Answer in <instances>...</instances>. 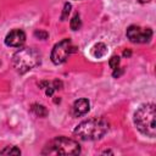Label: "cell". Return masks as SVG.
<instances>
[{"mask_svg":"<svg viewBox=\"0 0 156 156\" xmlns=\"http://www.w3.org/2000/svg\"><path fill=\"white\" fill-rule=\"evenodd\" d=\"M71 9H72V5L69 2H66L63 5V10H62V13H61V21H65L68 17V15L71 12Z\"/></svg>","mask_w":156,"mask_h":156,"instance_id":"cell-13","label":"cell"},{"mask_svg":"<svg viewBox=\"0 0 156 156\" xmlns=\"http://www.w3.org/2000/svg\"><path fill=\"white\" fill-rule=\"evenodd\" d=\"M40 63V54L33 48L20 49L12 56V65L21 74L30 71Z\"/></svg>","mask_w":156,"mask_h":156,"instance_id":"cell-4","label":"cell"},{"mask_svg":"<svg viewBox=\"0 0 156 156\" xmlns=\"http://www.w3.org/2000/svg\"><path fill=\"white\" fill-rule=\"evenodd\" d=\"M0 65H1V62H0Z\"/></svg>","mask_w":156,"mask_h":156,"instance_id":"cell-19","label":"cell"},{"mask_svg":"<svg viewBox=\"0 0 156 156\" xmlns=\"http://www.w3.org/2000/svg\"><path fill=\"white\" fill-rule=\"evenodd\" d=\"M110 124L104 117H94L79 123L73 134L82 140H98L101 139L108 130Z\"/></svg>","mask_w":156,"mask_h":156,"instance_id":"cell-1","label":"cell"},{"mask_svg":"<svg viewBox=\"0 0 156 156\" xmlns=\"http://www.w3.org/2000/svg\"><path fill=\"white\" fill-rule=\"evenodd\" d=\"M30 111L37 116V117H46L48 116V110L45 106L39 105V104H34L30 107Z\"/></svg>","mask_w":156,"mask_h":156,"instance_id":"cell-10","label":"cell"},{"mask_svg":"<svg viewBox=\"0 0 156 156\" xmlns=\"http://www.w3.org/2000/svg\"><path fill=\"white\" fill-rule=\"evenodd\" d=\"M73 49L74 48L72 46L71 39H68V38L62 39L61 41H58L57 44L54 45L52 51H51V61L55 65L63 63L67 60V57L69 56V54L74 51Z\"/></svg>","mask_w":156,"mask_h":156,"instance_id":"cell-5","label":"cell"},{"mask_svg":"<svg viewBox=\"0 0 156 156\" xmlns=\"http://www.w3.org/2000/svg\"><path fill=\"white\" fill-rule=\"evenodd\" d=\"M130 55H132V52H130L129 50H128V51H127V50L123 51V56H127V57H128V56H130Z\"/></svg>","mask_w":156,"mask_h":156,"instance_id":"cell-18","label":"cell"},{"mask_svg":"<svg viewBox=\"0 0 156 156\" xmlns=\"http://www.w3.org/2000/svg\"><path fill=\"white\" fill-rule=\"evenodd\" d=\"M89 100L87 99H78L74 101L73 106H72V115L74 117H80L83 115H85L89 111Z\"/></svg>","mask_w":156,"mask_h":156,"instance_id":"cell-8","label":"cell"},{"mask_svg":"<svg viewBox=\"0 0 156 156\" xmlns=\"http://www.w3.org/2000/svg\"><path fill=\"white\" fill-rule=\"evenodd\" d=\"M21 150L16 146H6L4 150L0 151V155H20Z\"/></svg>","mask_w":156,"mask_h":156,"instance_id":"cell-12","label":"cell"},{"mask_svg":"<svg viewBox=\"0 0 156 156\" xmlns=\"http://www.w3.org/2000/svg\"><path fill=\"white\" fill-rule=\"evenodd\" d=\"M156 107L155 104L149 102L141 105L134 113V123L138 130L150 138L156 135Z\"/></svg>","mask_w":156,"mask_h":156,"instance_id":"cell-2","label":"cell"},{"mask_svg":"<svg viewBox=\"0 0 156 156\" xmlns=\"http://www.w3.org/2000/svg\"><path fill=\"white\" fill-rule=\"evenodd\" d=\"M123 72H124V69H123V68H119V67H117L116 69H113V73H112V76H113L115 78H118V77H119V76H121Z\"/></svg>","mask_w":156,"mask_h":156,"instance_id":"cell-16","label":"cell"},{"mask_svg":"<svg viewBox=\"0 0 156 156\" xmlns=\"http://www.w3.org/2000/svg\"><path fill=\"white\" fill-rule=\"evenodd\" d=\"M26 41V34L22 29H12L5 38V44L12 48H20Z\"/></svg>","mask_w":156,"mask_h":156,"instance_id":"cell-7","label":"cell"},{"mask_svg":"<svg viewBox=\"0 0 156 156\" xmlns=\"http://www.w3.org/2000/svg\"><path fill=\"white\" fill-rule=\"evenodd\" d=\"M108 65H110V67L112 69H116L119 66V57L118 56H112L110 58V61H108Z\"/></svg>","mask_w":156,"mask_h":156,"instance_id":"cell-14","label":"cell"},{"mask_svg":"<svg viewBox=\"0 0 156 156\" xmlns=\"http://www.w3.org/2000/svg\"><path fill=\"white\" fill-rule=\"evenodd\" d=\"M52 87H54V89H55V90H58V89H61V88H62V82H61V80H58V79H56V80H54V82H52Z\"/></svg>","mask_w":156,"mask_h":156,"instance_id":"cell-17","label":"cell"},{"mask_svg":"<svg viewBox=\"0 0 156 156\" xmlns=\"http://www.w3.org/2000/svg\"><path fill=\"white\" fill-rule=\"evenodd\" d=\"M34 37L38 38V39H40V40H45V39H48L49 34H48V32L39 29V30H35V32H34Z\"/></svg>","mask_w":156,"mask_h":156,"instance_id":"cell-15","label":"cell"},{"mask_svg":"<svg viewBox=\"0 0 156 156\" xmlns=\"http://www.w3.org/2000/svg\"><path fill=\"white\" fill-rule=\"evenodd\" d=\"M107 54V48L104 43H98L91 48V55L95 58H101Z\"/></svg>","mask_w":156,"mask_h":156,"instance_id":"cell-9","label":"cell"},{"mask_svg":"<svg viewBox=\"0 0 156 156\" xmlns=\"http://www.w3.org/2000/svg\"><path fill=\"white\" fill-rule=\"evenodd\" d=\"M80 26H82L80 16H79V13H76V15L72 17L71 22H69V27H71L72 30H78V29L80 28Z\"/></svg>","mask_w":156,"mask_h":156,"instance_id":"cell-11","label":"cell"},{"mask_svg":"<svg viewBox=\"0 0 156 156\" xmlns=\"http://www.w3.org/2000/svg\"><path fill=\"white\" fill-rule=\"evenodd\" d=\"M127 38L132 43H149L152 38V30L139 26H130L127 29Z\"/></svg>","mask_w":156,"mask_h":156,"instance_id":"cell-6","label":"cell"},{"mask_svg":"<svg viewBox=\"0 0 156 156\" xmlns=\"http://www.w3.org/2000/svg\"><path fill=\"white\" fill-rule=\"evenodd\" d=\"M80 145L67 136H56L50 140L43 149V155H78Z\"/></svg>","mask_w":156,"mask_h":156,"instance_id":"cell-3","label":"cell"}]
</instances>
